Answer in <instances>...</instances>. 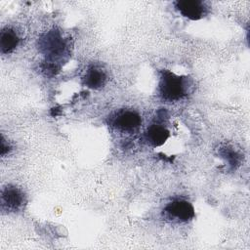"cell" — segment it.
I'll return each instance as SVG.
<instances>
[{"instance_id": "obj_3", "label": "cell", "mask_w": 250, "mask_h": 250, "mask_svg": "<svg viewBox=\"0 0 250 250\" xmlns=\"http://www.w3.org/2000/svg\"><path fill=\"white\" fill-rule=\"evenodd\" d=\"M163 211L168 219L177 223H188L195 216L192 204L184 199H176L169 202Z\"/></svg>"}, {"instance_id": "obj_7", "label": "cell", "mask_w": 250, "mask_h": 250, "mask_svg": "<svg viewBox=\"0 0 250 250\" xmlns=\"http://www.w3.org/2000/svg\"><path fill=\"white\" fill-rule=\"evenodd\" d=\"M170 137L169 130L162 124L153 123L149 125L145 133V140L151 146H160Z\"/></svg>"}, {"instance_id": "obj_4", "label": "cell", "mask_w": 250, "mask_h": 250, "mask_svg": "<svg viewBox=\"0 0 250 250\" xmlns=\"http://www.w3.org/2000/svg\"><path fill=\"white\" fill-rule=\"evenodd\" d=\"M111 125L122 133H135L142 125V118L135 110L123 109L118 111L111 120Z\"/></svg>"}, {"instance_id": "obj_1", "label": "cell", "mask_w": 250, "mask_h": 250, "mask_svg": "<svg viewBox=\"0 0 250 250\" xmlns=\"http://www.w3.org/2000/svg\"><path fill=\"white\" fill-rule=\"evenodd\" d=\"M188 78L179 76L170 70H163L160 74L158 91L160 97L167 102H178L188 92Z\"/></svg>"}, {"instance_id": "obj_9", "label": "cell", "mask_w": 250, "mask_h": 250, "mask_svg": "<svg viewBox=\"0 0 250 250\" xmlns=\"http://www.w3.org/2000/svg\"><path fill=\"white\" fill-rule=\"evenodd\" d=\"M20 38L17 32L10 28H3L0 33V49L2 54L12 53L19 45Z\"/></svg>"}, {"instance_id": "obj_6", "label": "cell", "mask_w": 250, "mask_h": 250, "mask_svg": "<svg viewBox=\"0 0 250 250\" xmlns=\"http://www.w3.org/2000/svg\"><path fill=\"white\" fill-rule=\"evenodd\" d=\"M176 9L180 14L191 21H198L206 17L209 13V6L200 0H183L175 2Z\"/></svg>"}, {"instance_id": "obj_8", "label": "cell", "mask_w": 250, "mask_h": 250, "mask_svg": "<svg viewBox=\"0 0 250 250\" xmlns=\"http://www.w3.org/2000/svg\"><path fill=\"white\" fill-rule=\"evenodd\" d=\"M107 77L104 70L101 67L92 65L90 66L83 77V83L91 89H100L106 83Z\"/></svg>"}, {"instance_id": "obj_5", "label": "cell", "mask_w": 250, "mask_h": 250, "mask_svg": "<svg viewBox=\"0 0 250 250\" xmlns=\"http://www.w3.org/2000/svg\"><path fill=\"white\" fill-rule=\"evenodd\" d=\"M26 199L23 191L15 187L7 186L1 193V208L7 212H19L25 205Z\"/></svg>"}, {"instance_id": "obj_2", "label": "cell", "mask_w": 250, "mask_h": 250, "mask_svg": "<svg viewBox=\"0 0 250 250\" xmlns=\"http://www.w3.org/2000/svg\"><path fill=\"white\" fill-rule=\"evenodd\" d=\"M39 49L49 60L55 61L64 53L66 43L59 31L52 30L39 39Z\"/></svg>"}]
</instances>
